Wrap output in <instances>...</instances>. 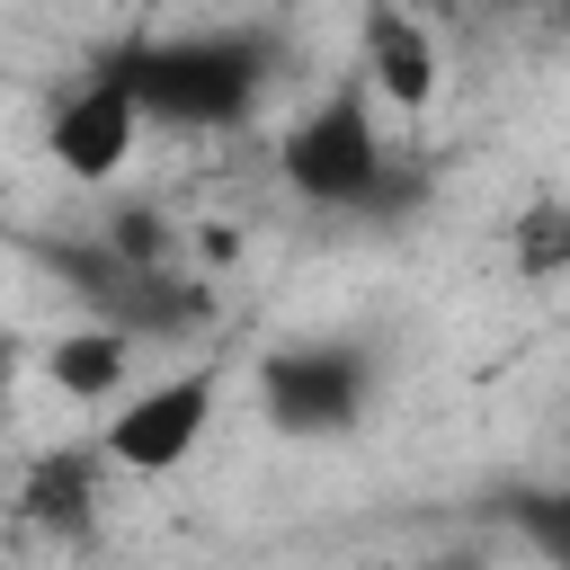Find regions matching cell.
I'll return each instance as SVG.
<instances>
[{
	"instance_id": "3957f363",
	"label": "cell",
	"mask_w": 570,
	"mask_h": 570,
	"mask_svg": "<svg viewBox=\"0 0 570 570\" xmlns=\"http://www.w3.org/2000/svg\"><path fill=\"white\" fill-rule=\"evenodd\" d=\"M214 410H223V365L196 356V365H178V374H160L142 392H125L107 410V428H98V454L125 463V472H178L205 445Z\"/></svg>"
},
{
	"instance_id": "7a4b0ae2",
	"label": "cell",
	"mask_w": 570,
	"mask_h": 570,
	"mask_svg": "<svg viewBox=\"0 0 570 570\" xmlns=\"http://www.w3.org/2000/svg\"><path fill=\"white\" fill-rule=\"evenodd\" d=\"M285 187L303 205H330V214H374L392 196V160H383V134H374V98L365 89H330L294 134H285Z\"/></svg>"
},
{
	"instance_id": "5b68a950",
	"label": "cell",
	"mask_w": 570,
	"mask_h": 570,
	"mask_svg": "<svg viewBox=\"0 0 570 570\" xmlns=\"http://www.w3.org/2000/svg\"><path fill=\"white\" fill-rule=\"evenodd\" d=\"M134 142H142V116H134V98H125V80L98 62L62 107H53V125H45V151H53V169H71V178H116L125 160H134Z\"/></svg>"
},
{
	"instance_id": "ba28073f",
	"label": "cell",
	"mask_w": 570,
	"mask_h": 570,
	"mask_svg": "<svg viewBox=\"0 0 570 570\" xmlns=\"http://www.w3.org/2000/svg\"><path fill=\"white\" fill-rule=\"evenodd\" d=\"M45 374H53V392H71V401H116L125 374H134V338L107 330V321L62 330V338L45 347Z\"/></svg>"
},
{
	"instance_id": "52a82bcc",
	"label": "cell",
	"mask_w": 570,
	"mask_h": 570,
	"mask_svg": "<svg viewBox=\"0 0 570 570\" xmlns=\"http://www.w3.org/2000/svg\"><path fill=\"white\" fill-rule=\"evenodd\" d=\"M18 517L45 525V534H80V525L98 517V454H89V445L45 454V463L27 472V490H18Z\"/></svg>"
},
{
	"instance_id": "277c9868",
	"label": "cell",
	"mask_w": 570,
	"mask_h": 570,
	"mask_svg": "<svg viewBox=\"0 0 570 570\" xmlns=\"http://www.w3.org/2000/svg\"><path fill=\"white\" fill-rule=\"evenodd\" d=\"M374 401V365L365 347H338V338H312V347H276L258 365V410L267 428L285 436H347Z\"/></svg>"
},
{
	"instance_id": "6da1fadb",
	"label": "cell",
	"mask_w": 570,
	"mask_h": 570,
	"mask_svg": "<svg viewBox=\"0 0 570 570\" xmlns=\"http://www.w3.org/2000/svg\"><path fill=\"white\" fill-rule=\"evenodd\" d=\"M107 71L125 80L142 125H240L267 89V45L249 27H196V36H142L125 53H107Z\"/></svg>"
},
{
	"instance_id": "8992f818",
	"label": "cell",
	"mask_w": 570,
	"mask_h": 570,
	"mask_svg": "<svg viewBox=\"0 0 570 570\" xmlns=\"http://www.w3.org/2000/svg\"><path fill=\"white\" fill-rule=\"evenodd\" d=\"M356 45H365V80H356L365 98H392V107H428L436 98V45H428V27L410 9H365Z\"/></svg>"
}]
</instances>
